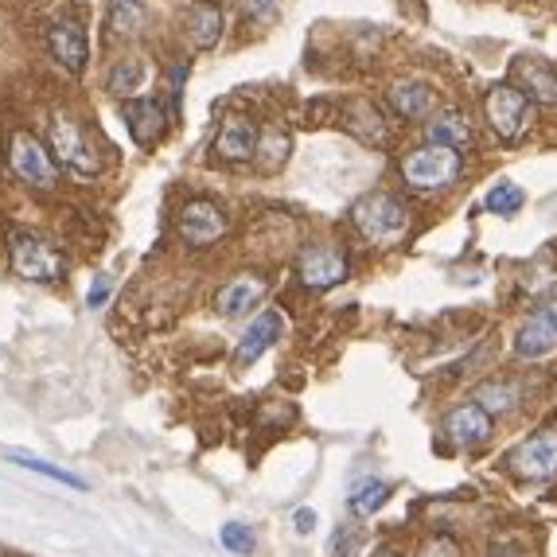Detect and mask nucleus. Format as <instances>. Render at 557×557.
<instances>
[{"label":"nucleus","mask_w":557,"mask_h":557,"mask_svg":"<svg viewBox=\"0 0 557 557\" xmlns=\"http://www.w3.org/2000/svg\"><path fill=\"white\" fill-rule=\"evenodd\" d=\"M519 75H527L530 83V102H557V75L549 71L542 59H530V63H519Z\"/></svg>","instance_id":"393cba45"},{"label":"nucleus","mask_w":557,"mask_h":557,"mask_svg":"<svg viewBox=\"0 0 557 557\" xmlns=\"http://www.w3.org/2000/svg\"><path fill=\"white\" fill-rule=\"evenodd\" d=\"M9 253H12V270L24 281H32V285H55L66 273L63 253L47 238H39V234H28V231L12 234Z\"/></svg>","instance_id":"20e7f679"},{"label":"nucleus","mask_w":557,"mask_h":557,"mask_svg":"<svg viewBox=\"0 0 557 557\" xmlns=\"http://www.w3.org/2000/svg\"><path fill=\"white\" fill-rule=\"evenodd\" d=\"M495 433V421L492 413H483L475 401H465V406L448 409L445 418V437L453 441L456 448H480L487 445Z\"/></svg>","instance_id":"f8f14e48"},{"label":"nucleus","mask_w":557,"mask_h":557,"mask_svg":"<svg viewBox=\"0 0 557 557\" xmlns=\"http://www.w3.org/2000/svg\"><path fill=\"white\" fill-rule=\"evenodd\" d=\"M145 78H149L145 59H121L110 75H106V90L117 94V98H133V94L145 86Z\"/></svg>","instance_id":"4be33fe9"},{"label":"nucleus","mask_w":557,"mask_h":557,"mask_svg":"<svg viewBox=\"0 0 557 557\" xmlns=\"http://www.w3.org/2000/svg\"><path fill=\"white\" fill-rule=\"evenodd\" d=\"M184 78H187V63H172L168 71V121L180 117V94H184Z\"/></svg>","instance_id":"c85d7f7f"},{"label":"nucleus","mask_w":557,"mask_h":557,"mask_svg":"<svg viewBox=\"0 0 557 557\" xmlns=\"http://www.w3.org/2000/svg\"><path fill=\"white\" fill-rule=\"evenodd\" d=\"M281 332H285V320H281V312H261V317L250 320V327L242 332L238 347H234V362H238V367H250V362H258L261 355L277 344Z\"/></svg>","instance_id":"f3484780"},{"label":"nucleus","mask_w":557,"mask_h":557,"mask_svg":"<svg viewBox=\"0 0 557 557\" xmlns=\"http://www.w3.org/2000/svg\"><path fill=\"white\" fill-rule=\"evenodd\" d=\"M391 495H394L391 483L367 480V483H359L351 495H347V511H351L355 519H371L374 511H382V507L391 503Z\"/></svg>","instance_id":"412c9836"},{"label":"nucleus","mask_w":557,"mask_h":557,"mask_svg":"<svg viewBox=\"0 0 557 557\" xmlns=\"http://www.w3.org/2000/svg\"><path fill=\"white\" fill-rule=\"evenodd\" d=\"M460 172H465V157L445 145H429V140L401 160V180L413 191H445L460 180Z\"/></svg>","instance_id":"f03ea898"},{"label":"nucleus","mask_w":557,"mask_h":557,"mask_svg":"<svg viewBox=\"0 0 557 557\" xmlns=\"http://www.w3.org/2000/svg\"><path fill=\"white\" fill-rule=\"evenodd\" d=\"M242 9H246V16H270L277 9V0H242Z\"/></svg>","instance_id":"72a5a7b5"},{"label":"nucleus","mask_w":557,"mask_h":557,"mask_svg":"<svg viewBox=\"0 0 557 557\" xmlns=\"http://www.w3.org/2000/svg\"><path fill=\"white\" fill-rule=\"evenodd\" d=\"M359 546V534H351V530H339V534H335L332 539V557H344V554H351V549Z\"/></svg>","instance_id":"7c9ffc66"},{"label":"nucleus","mask_w":557,"mask_h":557,"mask_svg":"<svg viewBox=\"0 0 557 557\" xmlns=\"http://www.w3.org/2000/svg\"><path fill=\"white\" fill-rule=\"evenodd\" d=\"M293 522H297V534H312V530H317V511H312V507H300V511L293 515Z\"/></svg>","instance_id":"473e14b6"},{"label":"nucleus","mask_w":557,"mask_h":557,"mask_svg":"<svg viewBox=\"0 0 557 557\" xmlns=\"http://www.w3.org/2000/svg\"><path fill=\"white\" fill-rule=\"evenodd\" d=\"M554 347H557V300L542 308V312H534V317L519 327V335H515V355H519V359H542V355H549Z\"/></svg>","instance_id":"4468645a"},{"label":"nucleus","mask_w":557,"mask_h":557,"mask_svg":"<svg viewBox=\"0 0 557 557\" xmlns=\"http://www.w3.org/2000/svg\"><path fill=\"white\" fill-rule=\"evenodd\" d=\"M351 223L371 246H398L409 231V207L398 196L371 191L351 207Z\"/></svg>","instance_id":"f257e3e1"},{"label":"nucleus","mask_w":557,"mask_h":557,"mask_svg":"<svg viewBox=\"0 0 557 557\" xmlns=\"http://www.w3.org/2000/svg\"><path fill=\"white\" fill-rule=\"evenodd\" d=\"M347 273H351V261H347V253L339 250V246H332V242H312V246H305V250L297 253V277L305 281L308 288H335L344 285Z\"/></svg>","instance_id":"6e6552de"},{"label":"nucleus","mask_w":557,"mask_h":557,"mask_svg":"<svg viewBox=\"0 0 557 557\" xmlns=\"http://www.w3.org/2000/svg\"><path fill=\"white\" fill-rule=\"evenodd\" d=\"M176 231L184 238V246L191 250H207L211 242H219L226 231H231V219L214 199H187L176 214Z\"/></svg>","instance_id":"0eeeda50"},{"label":"nucleus","mask_w":557,"mask_h":557,"mask_svg":"<svg viewBox=\"0 0 557 557\" xmlns=\"http://www.w3.org/2000/svg\"><path fill=\"white\" fill-rule=\"evenodd\" d=\"M16 465H20V468H28V472H39V475H47V480L63 483V487H75V492H83V487H86V480H83V475L66 472V468H55V465H47V460H32V456H24V460H16Z\"/></svg>","instance_id":"bb28decb"},{"label":"nucleus","mask_w":557,"mask_h":557,"mask_svg":"<svg viewBox=\"0 0 557 557\" xmlns=\"http://www.w3.org/2000/svg\"><path fill=\"white\" fill-rule=\"evenodd\" d=\"M226 32V20H223V4L219 0H191V9L184 16V36L191 39V47L199 51H211Z\"/></svg>","instance_id":"dca6fc26"},{"label":"nucleus","mask_w":557,"mask_h":557,"mask_svg":"<svg viewBox=\"0 0 557 557\" xmlns=\"http://www.w3.org/2000/svg\"><path fill=\"white\" fill-rule=\"evenodd\" d=\"M211 152L223 164H246V160H253V152H258V125L250 117H238V113L226 117L219 125V133H214Z\"/></svg>","instance_id":"9b49d317"},{"label":"nucleus","mask_w":557,"mask_h":557,"mask_svg":"<svg viewBox=\"0 0 557 557\" xmlns=\"http://www.w3.org/2000/svg\"><path fill=\"white\" fill-rule=\"evenodd\" d=\"M47 51L63 66L66 75H83L86 63H90V39H86V28L75 16H59L51 28H47Z\"/></svg>","instance_id":"1a4fd4ad"},{"label":"nucleus","mask_w":557,"mask_h":557,"mask_svg":"<svg viewBox=\"0 0 557 557\" xmlns=\"http://www.w3.org/2000/svg\"><path fill=\"white\" fill-rule=\"evenodd\" d=\"M418 557H465V549H460V542L453 534H433V539L421 542Z\"/></svg>","instance_id":"c756f323"},{"label":"nucleus","mask_w":557,"mask_h":557,"mask_svg":"<svg viewBox=\"0 0 557 557\" xmlns=\"http://www.w3.org/2000/svg\"><path fill=\"white\" fill-rule=\"evenodd\" d=\"M522 203H527V196H522V187L511 184V180H499V184L483 196V207L492 214H519Z\"/></svg>","instance_id":"a878e982"},{"label":"nucleus","mask_w":557,"mask_h":557,"mask_svg":"<svg viewBox=\"0 0 557 557\" xmlns=\"http://www.w3.org/2000/svg\"><path fill=\"white\" fill-rule=\"evenodd\" d=\"M374 557H401V554H394V549H379Z\"/></svg>","instance_id":"f704fd0d"},{"label":"nucleus","mask_w":557,"mask_h":557,"mask_svg":"<svg viewBox=\"0 0 557 557\" xmlns=\"http://www.w3.org/2000/svg\"><path fill=\"white\" fill-rule=\"evenodd\" d=\"M110 28L113 36H137L145 28V20H149V9H145V0H110Z\"/></svg>","instance_id":"b1692460"},{"label":"nucleus","mask_w":557,"mask_h":557,"mask_svg":"<svg viewBox=\"0 0 557 557\" xmlns=\"http://www.w3.org/2000/svg\"><path fill=\"white\" fill-rule=\"evenodd\" d=\"M265 293H270V281L261 277V273H242V277H234L231 285L219 288L214 308H219L226 320H238V317H246L250 308H258L261 300H265Z\"/></svg>","instance_id":"2eb2a0df"},{"label":"nucleus","mask_w":557,"mask_h":557,"mask_svg":"<svg viewBox=\"0 0 557 557\" xmlns=\"http://www.w3.org/2000/svg\"><path fill=\"white\" fill-rule=\"evenodd\" d=\"M391 106L398 117H433V106H437V90L429 83H421V78H409V83H398L391 90Z\"/></svg>","instance_id":"6ab92c4d"},{"label":"nucleus","mask_w":557,"mask_h":557,"mask_svg":"<svg viewBox=\"0 0 557 557\" xmlns=\"http://www.w3.org/2000/svg\"><path fill=\"white\" fill-rule=\"evenodd\" d=\"M9 164H12V172L24 180V184L39 187V191H51V187L59 184L55 157H51V149H47L44 140H39L36 133H28V129L12 133V140H9Z\"/></svg>","instance_id":"423d86ee"},{"label":"nucleus","mask_w":557,"mask_h":557,"mask_svg":"<svg viewBox=\"0 0 557 557\" xmlns=\"http://www.w3.org/2000/svg\"><path fill=\"white\" fill-rule=\"evenodd\" d=\"M121 113H125V129H129V137L137 140L140 149H152L160 137H164V106H160V98H125V106H121Z\"/></svg>","instance_id":"ddd939ff"},{"label":"nucleus","mask_w":557,"mask_h":557,"mask_svg":"<svg viewBox=\"0 0 557 557\" xmlns=\"http://www.w3.org/2000/svg\"><path fill=\"white\" fill-rule=\"evenodd\" d=\"M472 401L475 406L483 409V413H511L515 406H519V386H515V382H483L480 391L472 394Z\"/></svg>","instance_id":"5701e85b"},{"label":"nucleus","mask_w":557,"mask_h":557,"mask_svg":"<svg viewBox=\"0 0 557 557\" xmlns=\"http://www.w3.org/2000/svg\"><path fill=\"white\" fill-rule=\"evenodd\" d=\"M511 468L522 480H554L557 475V429L534 433L511 453Z\"/></svg>","instance_id":"9d476101"},{"label":"nucleus","mask_w":557,"mask_h":557,"mask_svg":"<svg viewBox=\"0 0 557 557\" xmlns=\"http://www.w3.org/2000/svg\"><path fill=\"white\" fill-rule=\"evenodd\" d=\"M483 113H487V125L495 129L499 140H519L530 129V117H534V102L511 83H495L483 98Z\"/></svg>","instance_id":"39448f33"},{"label":"nucleus","mask_w":557,"mask_h":557,"mask_svg":"<svg viewBox=\"0 0 557 557\" xmlns=\"http://www.w3.org/2000/svg\"><path fill=\"white\" fill-rule=\"evenodd\" d=\"M288 152H293V137H288L281 125L258 133V152H253V160H258L261 172H281V168L288 164Z\"/></svg>","instance_id":"aec40b11"},{"label":"nucleus","mask_w":557,"mask_h":557,"mask_svg":"<svg viewBox=\"0 0 557 557\" xmlns=\"http://www.w3.org/2000/svg\"><path fill=\"white\" fill-rule=\"evenodd\" d=\"M47 149H51V157H55L59 168H66L71 176H98V149L90 145V137H86V129L78 125V117H71V113H55L51 117V125H47Z\"/></svg>","instance_id":"7ed1b4c3"},{"label":"nucleus","mask_w":557,"mask_h":557,"mask_svg":"<svg viewBox=\"0 0 557 557\" xmlns=\"http://www.w3.org/2000/svg\"><path fill=\"white\" fill-rule=\"evenodd\" d=\"M219 542H223L231 554H250L253 549V530L250 527H242V522H226L223 530H219Z\"/></svg>","instance_id":"cd10ccee"},{"label":"nucleus","mask_w":557,"mask_h":557,"mask_svg":"<svg viewBox=\"0 0 557 557\" xmlns=\"http://www.w3.org/2000/svg\"><path fill=\"white\" fill-rule=\"evenodd\" d=\"M425 137H429V145H445V149L460 152L465 145H472V121H468L465 110L448 106V110H437L429 117Z\"/></svg>","instance_id":"a211bd4d"},{"label":"nucleus","mask_w":557,"mask_h":557,"mask_svg":"<svg viewBox=\"0 0 557 557\" xmlns=\"http://www.w3.org/2000/svg\"><path fill=\"white\" fill-rule=\"evenodd\" d=\"M106 300H110V281L98 277V281L90 285V293H86V305H90V308H102Z\"/></svg>","instance_id":"2f4dec72"}]
</instances>
